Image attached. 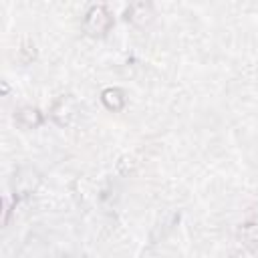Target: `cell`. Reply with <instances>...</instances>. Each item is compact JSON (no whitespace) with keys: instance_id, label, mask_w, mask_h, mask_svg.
<instances>
[{"instance_id":"6da1fadb","label":"cell","mask_w":258,"mask_h":258,"mask_svg":"<svg viewBox=\"0 0 258 258\" xmlns=\"http://www.w3.org/2000/svg\"><path fill=\"white\" fill-rule=\"evenodd\" d=\"M113 26V16L111 12L103 6V4H95L89 8V12L85 14L83 20V28L89 36H103L111 30Z\"/></svg>"},{"instance_id":"7a4b0ae2","label":"cell","mask_w":258,"mask_h":258,"mask_svg":"<svg viewBox=\"0 0 258 258\" xmlns=\"http://www.w3.org/2000/svg\"><path fill=\"white\" fill-rule=\"evenodd\" d=\"M77 115V101L71 93H62L54 99L52 107H50V119L58 125V127H67L71 125V121Z\"/></svg>"},{"instance_id":"3957f363","label":"cell","mask_w":258,"mask_h":258,"mask_svg":"<svg viewBox=\"0 0 258 258\" xmlns=\"http://www.w3.org/2000/svg\"><path fill=\"white\" fill-rule=\"evenodd\" d=\"M40 183V175L36 169L32 167H20L14 177H12V191L16 198H24V196H30Z\"/></svg>"},{"instance_id":"277c9868","label":"cell","mask_w":258,"mask_h":258,"mask_svg":"<svg viewBox=\"0 0 258 258\" xmlns=\"http://www.w3.org/2000/svg\"><path fill=\"white\" fill-rule=\"evenodd\" d=\"M14 121H16L22 129H36V127H40V125L44 123V115L40 113V109L26 105V107H20V109L16 111Z\"/></svg>"},{"instance_id":"5b68a950","label":"cell","mask_w":258,"mask_h":258,"mask_svg":"<svg viewBox=\"0 0 258 258\" xmlns=\"http://www.w3.org/2000/svg\"><path fill=\"white\" fill-rule=\"evenodd\" d=\"M153 18V8L147 2H135L127 8V20H131L135 26H145Z\"/></svg>"},{"instance_id":"8992f818","label":"cell","mask_w":258,"mask_h":258,"mask_svg":"<svg viewBox=\"0 0 258 258\" xmlns=\"http://www.w3.org/2000/svg\"><path fill=\"white\" fill-rule=\"evenodd\" d=\"M101 103H103L109 111L117 113V111H121V109L125 107L127 99H125V93H123L121 89H117V87H109V89H105V91L101 93Z\"/></svg>"},{"instance_id":"52a82bcc","label":"cell","mask_w":258,"mask_h":258,"mask_svg":"<svg viewBox=\"0 0 258 258\" xmlns=\"http://www.w3.org/2000/svg\"><path fill=\"white\" fill-rule=\"evenodd\" d=\"M240 240L248 250H258V222H246L240 228Z\"/></svg>"},{"instance_id":"ba28073f","label":"cell","mask_w":258,"mask_h":258,"mask_svg":"<svg viewBox=\"0 0 258 258\" xmlns=\"http://www.w3.org/2000/svg\"><path fill=\"white\" fill-rule=\"evenodd\" d=\"M18 60L22 62V64H28V62H32L34 58H36V46H34V42L30 40V38H26V40H22V44L18 46Z\"/></svg>"},{"instance_id":"9c48e42d","label":"cell","mask_w":258,"mask_h":258,"mask_svg":"<svg viewBox=\"0 0 258 258\" xmlns=\"http://www.w3.org/2000/svg\"><path fill=\"white\" fill-rule=\"evenodd\" d=\"M8 218H10V202L4 200V224H8Z\"/></svg>"}]
</instances>
